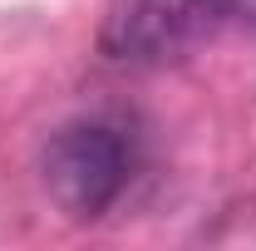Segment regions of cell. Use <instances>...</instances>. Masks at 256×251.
<instances>
[{
  "mask_svg": "<svg viewBox=\"0 0 256 251\" xmlns=\"http://www.w3.org/2000/svg\"><path fill=\"white\" fill-rule=\"evenodd\" d=\"M44 192L74 222H98L133 178V138L118 124L104 118H79L64 124L40 158Z\"/></svg>",
  "mask_w": 256,
  "mask_h": 251,
  "instance_id": "6da1fadb",
  "label": "cell"
},
{
  "mask_svg": "<svg viewBox=\"0 0 256 251\" xmlns=\"http://www.w3.org/2000/svg\"><path fill=\"white\" fill-rule=\"evenodd\" d=\"M217 15V0H114L98 44L118 64H172L212 34Z\"/></svg>",
  "mask_w": 256,
  "mask_h": 251,
  "instance_id": "7a4b0ae2",
  "label": "cell"
},
{
  "mask_svg": "<svg viewBox=\"0 0 256 251\" xmlns=\"http://www.w3.org/2000/svg\"><path fill=\"white\" fill-rule=\"evenodd\" d=\"M217 5H222V15H232V20L256 30V0H217Z\"/></svg>",
  "mask_w": 256,
  "mask_h": 251,
  "instance_id": "3957f363",
  "label": "cell"
}]
</instances>
